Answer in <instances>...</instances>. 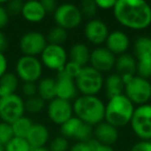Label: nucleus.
<instances>
[{
    "label": "nucleus",
    "mask_w": 151,
    "mask_h": 151,
    "mask_svg": "<svg viewBox=\"0 0 151 151\" xmlns=\"http://www.w3.org/2000/svg\"><path fill=\"white\" fill-rule=\"evenodd\" d=\"M113 14L128 29L144 30L151 25V6L144 0H117Z\"/></svg>",
    "instance_id": "1"
},
{
    "label": "nucleus",
    "mask_w": 151,
    "mask_h": 151,
    "mask_svg": "<svg viewBox=\"0 0 151 151\" xmlns=\"http://www.w3.org/2000/svg\"><path fill=\"white\" fill-rule=\"evenodd\" d=\"M76 117L90 126L105 121V104L96 95H81L73 104Z\"/></svg>",
    "instance_id": "2"
},
{
    "label": "nucleus",
    "mask_w": 151,
    "mask_h": 151,
    "mask_svg": "<svg viewBox=\"0 0 151 151\" xmlns=\"http://www.w3.org/2000/svg\"><path fill=\"white\" fill-rule=\"evenodd\" d=\"M134 105L124 94L117 95L105 105V121L116 128L124 127L130 122Z\"/></svg>",
    "instance_id": "3"
},
{
    "label": "nucleus",
    "mask_w": 151,
    "mask_h": 151,
    "mask_svg": "<svg viewBox=\"0 0 151 151\" xmlns=\"http://www.w3.org/2000/svg\"><path fill=\"white\" fill-rule=\"evenodd\" d=\"M75 81L78 92L82 95H96L103 89L105 80L103 73L91 66H85Z\"/></svg>",
    "instance_id": "4"
},
{
    "label": "nucleus",
    "mask_w": 151,
    "mask_h": 151,
    "mask_svg": "<svg viewBox=\"0 0 151 151\" xmlns=\"http://www.w3.org/2000/svg\"><path fill=\"white\" fill-rule=\"evenodd\" d=\"M124 95L138 107L146 105L151 101V83L147 79L136 75L125 84Z\"/></svg>",
    "instance_id": "5"
},
{
    "label": "nucleus",
    "mask_w": 151,
    "mask_h": 151,
    "mask_svg": "<svg viewBox=\"0 0 151 151\" xmlns=\"http://www.w3.org/2000/svg\"><path fill=\"white\" fill-rule=\"evenodd\" d=\"M129 124L138 138L142 141H151V104L137 107Z\"/></svg>",
    "instance_id": "6"
},
{
    "label": "nucleus",
    "mask_w": 151,
    "mask_h": 151,
    "mask_svg": "<svg viewBox=\"0 0 151 151\" xmlns=\"http://www.w3.org/2000/svg\"><path fill=\"white\" fill-rule=\"evenodd\" d=\"M54 20L58 27L65 30L75 29L83 21L80 9L73 3H62L54 12Z\"/></svg>",
    "instance_id": "7"
},
{
    "label": "nucleus",
    "mask_w": 151,
    "mask_h": 151,
    "mask_svg": "<svg viewBox=\"0 0 151 151\" xmlns=\"http://www.w3.org/2000/svg\"><path fill=\"white\" fill-rule=\"evenodd\" d=\"M24 101L18 94L0 97V118L3 122L12 124L24 116Z\"/></svg>",
    "instance_id": "8"
},
{
    "label": "nucleus",
    "mask_w": 151,
    "mask_h": 151,
    "mask_svg": "<svg viewBox=\"0 0 151 151\" xmlns=\"http://www.w3.org/2000/svg\"><path fill=\"white\" fill-rule=\"evenodd\" d=\"M17 77L24 83H35L42 77V64L40 59L32 56H22L16 65Z\"/></svg>",
    "instance_id": "9"
},
{
    "label": "nucleus",
    "mask_w": 151,
    "mask_h": 151,
    "mask_svg": "<svg viewBox=\"0 0 151 151\" xmlns=\"http://www.w3.org/2000/svg\"><path fill=\"white\" fill-rule=\"evenodd\" d=\"M61 136L66 139H75L78 142L87 143L93 138V127L73 116L60 126Z\"/></svg>",
    "instance_id": "10"
},
{
    "label": "nucleus",
    "mask_w": 151,
    "mask_h": 151,
    "mask_svg": "<svg viewBox=\"0 0 151 151\" xmlns=\"http://www.w3.org/2000/svg\"><path fill=\"white\" fill-rule=\"evenodd\" d=\"M40 62L47 68L60 73L67 63V53L62 46L48 44L40 54Z\"/></svg>",
    "instance_id": "11"
},
{
    "label": "nucleus",
    "mask_w": 151,
    "mask_h": 151,
    "mask_svg": "<svg viewBox=\"0 0 151 151\" xmlns=\"http://www.w3.org/2000/svg\"><path fill=\"white\" fill-rule=\"evenodd\" d=\"M48 45L47 38L42 32L29 31L21 37L19 47L24 56L36 57L40 55Z\"/></svg>",
    "instance_id": "12"
},
{
    "label": "nucleus",
    "mask_w": 151,
    "mask_h": 151,
    "mask_svg": "<svg viewBox=\"0 0 151 151\" xmlns=\"http://www.w3.org/2000/svg\"><path fill=\"white\" fill-rule=\"evenodd\" d=\"M47 113L53 123L61 126L64 122H66L73 116V104L68 101L56 97L49 101Z\"/></svg>",
    "instance_id": "13"
},
{
    "label": "nucleus",
    "mask_w": 151,
    "mask_h": 151,
    "mask_svg": "<svg viewBox=\"0 0 151 151\" xmlns=\"http://www.w3.org/2000/svg\"><path fill=\"white\" fill-rule=\"evenodd\" d=\"M116 56L106 47H97L90 53L89 63L99 73H109L115 67Z\"/></svg>",
    "instance_id": "14"
},
{
    "label": "nucleus",
    "mask_w": 151,
    "mask_h": 151,
    "mask_svg": "<svg viewBox=\"0 0 151 151\" xmlns=\"http://www.w3.org/2000/svg\"><path fill=\"white\" fill-rule=\"evenodd\" d=\"M109 28L107 24L99 19H91L86 23L84 27V35L89 42L99 46L106 42L109 35Z\"/></svg>",
    "instance_id": "15"
},
{
    "label": "nucleus",
    "mask_w": 151,
    "mask_h": 151,
    "mask_svg": "<svg viewBox=\"0 0 151 151\" xmlns=\"http://www.w3.org/2000/svg\"><path fill=\"white\" fill-rule=\"evenodd\" d=\"M55 80H56V97L68 101L77 99L78 89L73 79L67 77L63 73H58V76Z\"/></svg>",
    "instance_id": "16"
},
{
    "label": "nucleus",
    "mask_w": 151,
    "mask_h": 151,
    "mask_svg": "<svg viewBox=\"0 0 151 151\" xmlns=\"http://www.w3.org/2000/svg\"><path fill=\"white\" fill-rule=\"evenodd\" d=\"M106 48L114 55H122L127 52L129 48V37L121 30H114L110 32L106 40Z\"/></svg>",
    "instance_id": "17"
},
{
    "label": "nucleus",
    "mask_w": 151,
    "mask_h": 151,
    "mask_svg": "<svg viewBox=\"0 0 151 151\" xmlns=\"http://www.w3.org/2000/svg\"><path fill=\"white\" fill-rule=\"evenodd\" d=\"M118 138H119L118 128L106 121L97 124L93 129V139H95L97 142L103 145L112 146L117 142Z\"/></svg>",
    "instance_id": "18"
},
{
    "label": "nucleus",
    "mask_w": 151,
    "mask_h": 151,
    "mask_svg": "<svg viewBox=\"0 0 151 151\" xmlns=\"http://www.w3.org/2000/svg\"><path fill=\"white\" fill-rule=\"evenodd\" d=\"M25 139L27 140L31 149L42 148L50 139V132L44 124L33 123Z\"/></svg>",
    "instance_id": "19"
},
{
    "label": "nucleus",
    "mask_w": 151,
    "mask_h": 151,
    "mask_svg": "<svg viewBox=\"0 0 151 151\" xmlns=\"http://www.w3.org/2000/svg\"><path fill=\"white\" fill-rule=\"evenodd\" d=\"M21 15L26 21L31 22V23H38L45 19L47 13L42 7L40 1L31 0L23 4Z\"/></svg>",
    "instance_id": "20"
},
{
    "label": "nucleus",
    "mask_w": 151,
    "mask_h": 151,
    "mask_svg": "<svg viewBox=\"0 0 151 151\" xmlns=\"http://www.w3.org/2000/svg\"><path fill=\"white\" fill-rule=\"evenodd\" d=\"M116 71L119 76H136L137 71V59L132 55L125 53V54L119 55L116 58L115 67Z\"/></svg>",
    "instance_id": "21"
},
{
    "label": "nucleus",
    "mask_w": 151,
    "mask_h": 151,
    "mask_svg": "<svg viewBox=\"0 0 151 151\" xmlns=\"http://www.w3.org/2000/svg\"><path fill=\"white\" fill-rule=\"evenodd\" d=\"M124 82L122 77L118 73H111L104 81V88L108 99H112L117 95L124 94Z\"/></svg>",
    "instance_id": "22"
},
{
    "label": "nucleus",
    "mask_w": 151,
    "mask_h": 151,
    "mask_svg": "<svg viewBox=\"0 0 151 151\" xmlns=\"http://www.w3.org/2000/svg\"><path fill=\"white\" fill-rule=\"evenodd\" d=\"M90 53V50L86 45L82 42H77L73 45L69 50V59L80 66L85 67L89 63Z\"/></svg>",
    "instance_id": "23"
},
{
    "label": "nucleus",
    "mask_w": 151,
    "mask_h": 151,
    "mask_svg": "<svg viewBox=\"0 0 151 151\" xmlns=\"http://www.w3.org/2000/svg\"><path fill=\"white\" fill-rule=\"evenodd\" d=\"M37 95L45 101L56 99V80L53 78H44L37 84Z\"/></svg>",
    "instance_id": "24"
},
{
    "label": "nucleus",
    "mask_w": 151,
    "mask_h": 151,
    "mask_svg": "<svg viewBox=\"0 0 151 151\" xmlns=\"http://www.w3.org/2000/svg\"><path fill=\"white\" fill-rule=\"evenodd\" d=\"M19 85V78L14 73H5L0 78V94L1 96L15 94Z\"/></svg>",
    "instance_id": "25"
},
{
    "label": "nucleus",
    "mask_w": 151,
    "mask_h": 151,
    "mask_svg": "<svg viewBox=\"0 0 151 151\" xmlns=\"http://www.w3.org/2000/svg\"><path fill=\"white\" fill-rule=\"evenodd\" d=\"M134 52L136 59L151 58V37L140 36L137 38L134 45Z\"/></svg>",
    "instance_id": "26"
},
{
    "label": "nucleus",
    "mask_w": 151,
    "mask_h": 151,
    "mask_svg": "<svg viewBox=\"0 0 151 151\" xmlns=\"http://www.w3.org/2000/svg\"><path fill=\"white\" fill-rule=\"evenodd\" d=\"M12 128H13L14 136L18 137V138H24L25 139L27 137L28 132H29L30 128L33 125V122L31 121V119L26 116H22L21 118L17 119L15 122L11 124Z\"/></svg>",
    "instance_id": "27"
},
{
    "label": "nucleus",
    "mask_w": 151,
    "mask_h": 151,
    "mask_svg": "<svg viewBox=\"0 0 151 151\" xmlns=\"http://www.w3.org/2000/svg\"><path fill=\"white\" fill-rule=\"evenodd\" d=\"M67 30L63 29L58 26H55V27L51 28L48 32V35H47V42L48 44L51 45H59V46H62V44H64L67 40Z\"/></svg>",
    "instance_id": "28"
},
{
    "label": "nucleus",
    "mask_w": 151,
    "mask_h": 151,
    "mask_svg": "<svg viewBox=\"0 0 151 151\" xmlns=\"http://www.w3.org/2000/svg\"><path fill=\"white\" fill-rule=\"evenodd\" d=\"M25 112L29 114H37L45 108V101L40 99L38 95H34L32 97H28L24 101Z\"/></svg>",
    "instance_id": "29"
},
{
    "label": "nucleus",
    "mask_w": 151,
    "mask_h": 151,
    "mask_svg": "<svg viewBox=\"0 0 151 151\" xmlns=\"http://www.w3.org/2000/svg\"><path fill=\"white\" fill-rule=\"evenodd\" d=\"M5 151H31V147L24 138L14 137L4 146Z\"/></svg>",
    "instance_id": "30"
},
{
    "label": "nucleus",
    "mask_w": 151,
    "mask_h": 151,
    "mask_svg": "<svg viewBox=\"0 0 151 151\" xmlns=\"http://www.w3.org/2000/svg\"><path fill=\"white\" fill-rule=\"evenodd\" d=\"M137 76L148 80L151 78V58L137 59Z\"/></svg>",
    "instance_id": "31"
},
{
    "label": "nucleus",
    "mask_w": 151,
    "mask_h": 151,
    "mask_svg": "<svg viewBox=\"0 0 151 151\" xmlns=\"http://www.w3.org/2000/svg\"><path fill=\"white\" fill-rule=\"evenodd\" d=\"M79 9L82 14L83 18L86 17L88 19H94V16L96 15L97 6L95 3V0H83L79 5Z\"/></svg>",
    "instance_id": "32"
},
{
    "label": "nucleus",
    "mask_w": 151,
    "mask_h": 151,
    "mask_svg": "<svg viewBox=\"0 0 151 151\" xmlns=\"http://www.w3.org/2000/svg\"><path fill=\"white\" fill-rule=\"evenodd\" d=\"M69 148L68 139L64 138L63 136L55 137L50 142L49 150L50 151H67Z\"/></svg>",
    "instance_id": "33"
},
{
    "label": "nucleus",
    "mask_w": 151,
    "mask_h": 151,
    "mask_svg": "<svg viewBox=\"0 0 151 151\" xmlns=\"http://www.w3.org/2000/svg\"><path fill=\"white\" fill-rule=\"evenodd\" d=\"M14 132L12 125L6 122H0V144L5 146L14 138Z\"/></svg>",
    "instance_id": "34"
},
{
    "label": "nucleus",
    "mask_w": 151,
    "mask_h": 151,
    "mask_svg": "<svg viewBox=\"0 0 151 151\" xmlns=\"http://www.w3.org/2000/svg\"><path fill=\"white\" fill-rule=\"evenodd\" d=\"M82 68H83L82 66H80L79 64H77V63H75V62H73V61L69 60V61H67V63L65 64L64 68H63L60 73H63L64 75H66L67 77H69V78L76 80V79L78 78V76L80 75Z\"/></svg>",
    "instance_id": "35"
},
{
    "label": "nucleus",
    "mask_w": 151,
    "mask_h": 151,
    "mask_svg": "<svg viewBox=\"0 0 151 151\" xmlns=\"http://www.w3.org/2000/svg\"><path fill=\"white\" fill-rule=\"evenodd\" d=\"M23 4L21 0H12L9 1L5 5V9H6L7 14L9 16H16L22 13V9H23Z\"/></svg>",
    "instance_id": "36"
},
{
    "label": "nucleus",
    "mask_w": 151,
    "mask_h": 151,
    "mask_svg": "<svg viewBox=\"0 0 151 151\" xmlns=\"http://www.w3.org/2000/svg\"><path fill=\"white\" fill-rule=\"evenodd\" d=\"M22 92L26 97H32L34 95H37V85L35 83L26 82L22 86Z\"/></svg>",
    "instance_id": "37"
},
{
    "label": "nucleus",
    "mask_w": 151,
    "mask_h": 151,
    "mask_svg": "<svg viewBox=\"0 0 151 151\" xmlns=\"http://www.w3.org/2000/svg\"><path fill=\"white\" fill-rule=\"evenodd\" d=\"M87 143L90 146L91 151H115L112 146H107V145L101 144V143H99L93 138L90 141H88Z\"/></svg>",
    "instance_id": "38"
},
{
    "label": "nucleus",
    "mask_w": 151,
    "mask_h": 151,
    "mask_svg": "<svg viewBox=\"0 0 151 151\" xmlns=\"http://www.w3.org/2000/svg\"><path fill=\"white\" fill-rule=\"evenodd\" d=\"M130 151H151V141H139L132 145Z\"/></svg>",
    "instance_id": "39"
},
{
    "label": "nucleus",
    "mask_w": 151,
    "mask_h": 151,
    "mask_svg": "<svg viewBox=\"0 0 151 151\" xmlns=\"http://www.w3.org/2000/svg\"><path fill=\"white\" fill-rule=\"evenodd\" d=\"M9 21V15L7 14L5 6L0 2V29L4 28Z\"/></svg>",
    "instance_id": "40"
},
{
    "label": "nucleus",
    "mask_w": 151,
    "mask_h": 151,
    "mask_svg": "<svg viewBox=\"0 0 151 151\" xmlns=\"http://www.w3.org/2000/svg\"><path fill=\"white\" fill-rule=\"evenodd\" d=\"M95 3H96L97 9H113L114 6L116 4L115 0H95Z\"/></svg>",
    "instance_id": "41"
},
{
    "label": "nucleus",
    "mask_w": 151,
    "mask_h": 151,
    "mask_svg": "<svg viewBox=\"0 0 151 151\" xmlns=\"http://www.w3.org/2000/svg\"><path fill=\"white\" fill-rule=\"evenodd\" d=\"M40 2H42V5L46 11V13H54L58 6L55 0H42Z\"/></svg>",
    "instance_id": "42"
},
{
    "label": "nucleus",
    "mask_w": 151,
    "mask_h": 151,
    "mask_svg": "<svg viewBox=\"0 0 151 151\" xmlns=\"http://www.w3.org/2000/svg\"><path fill=\"white\" fill-rule=\"evenodd\" d=\"M69 151H91V148L88 145V143L77 142L75 145L70 147Z\"/></svg>",
    "instance_id": "43"
},
{
    "label": "nucleus",
    "mask_w": 151,
    "mask_h": 151,
    "mask_svg": "<svg viewBox=\"0 0 151 151\" xmlns=\"http://www.w3.org/2000/svg\"><path fill=\"white\" fill-rule=\"evenodd\" d=\"M7 68V60L5 58L4 54L2 52H0V78L6 73Z\"/></svg>",
    "instance_id": "44"
},
{
    "label": "nucleus",
    "mask_w": 151,
    "mask_h": 151,
    "mask_svg": "<svg viewBox=\"0 0 151 151\" xmlns=\"http://www.w3.org/2000/svg\"><path fill=\"white\" fill-rule=\"evenodd\" d=\"M7 46V40H6V37H5V35L2 33V32L0 31V52H2L5 50V48H6Z\"/></svg>",
    "instance_id": "45"
},
{
    "label": "nucleus",
    "mask_w": 151,
    "mask_h": 151,
    "mask_svg": "<svg viewBox=\"0 0 151 151\" xmlns=\"http://www.w3.org/2000/svg\"><path fill=\"white\" fill-rule=\"evenodd\" d=\"M31 151H50L48 148L46 147H42V148H34V149H31Z\"/></svg>",
    "instance_id": "46"
},
{
    "label": "nucleus",
    "mask_w": 151,
    "mask_h": 151,
    "mask_svg": "<svg viewBox=\"0 0 151 151\" xmlns=\"http://www.w3.org/2000/svg\"><path fill=\"white\" fill-rule=\"evenodd\" d=\"M0 151H5L4 150V146H2L1 144H0Z\"/></svg>",
    "instance_id": "47"
},
{
    "label": "nucleus",
    "mask_w": 151,
    "mask_h": 151,
    "mask_svg": "<svg viewBox=\"0 0 151 151\" xmlns=\"http://www.w3.org/2000/svg\"><path fill=\"white\" fill-rule=\"evenodd\" d=\"M0 97H1V94H0Z\"/></svg>",
    "instance_id": "48"
},
{
    "label": "nucleus",
    "mask_w": 151,
    "mask_h": 151,
    "mask_svg": "<svg viewBox=\"0 0 151 151\" xmlns=\"http://www.w3.org/2000/svg\"></svg>",
    "instance_id": "49"
}]
</instances>
